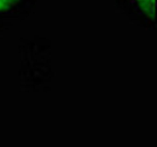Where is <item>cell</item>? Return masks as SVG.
Masks as SVG:
<instances>
[{
    "mask_svg": "<svg viewBox=\"0 0 157 147\" xmlns=\"http://www.w3.org/2000/svg\"><path fill=\"white\" fill-rule=\"evenodd\" d=\"M144 15L152 21L156 18V0H135Z\"/></svg>",
    "mask_w": 157,
    "mask_h": 147,
    "instance_id": "obj_1",
    "label": "cell"
},
{
    "mask_svg": "<svg viewBox=\"0 0 157 147\" xmlns=\"http://www.w3.org/2000/svg\"><path fill=\"white\" fill-rule=\"evenodd\" d=\"M19 2L20 0H0V12L9 10Z\"/></svg>",
    "mask_w": 157,
    "mask_h": 147,
    "instance_id": "obj_2",
    "label": "cell"
}]
</instances>
